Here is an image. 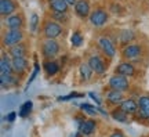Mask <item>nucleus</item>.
<instances>
[{
    "label": "nucleus",
    "instance_id": "f257e3e1",
    "mask_svg": "<svg viewBox=\"0 0 149 137\" xmlns=\"http://www.w3.org/2000/svg\"><path fill=\"white\" fill-rule=\"evenodd\" d=\"M22 39H24V33L21 29H8L3 35V44L7 47H13V46L19 44Z\"/></svg>",
    "mask_w": 149,
    "mask_h": 137
},
{
    "label": "nucleus",
    "instance_id": "f03ea898",
    "mask_svg": "<svg viewBox=\"0 0 149 137\" xmlns=\"http://www.w3.org/2000/svg\"><path fill=\"white\" fill-rule=\"evenodd\" d=\"M109 87L112 90H116V91H126L130 87V83L126 76H122V75H113L111 79H109Z\"/></svg>",
    "mask_w": 149,
    "mask_h": 137
},
{
    "label": "nucleus",
    "instance_id": "7ed1b4c3",
    "mask_svg": "<svg viewBox=\"0 0 149 137\" xmlns=\"http://www.w3.org/2000/svg\"><path fill=\"white\" fill-rule=\"evenodd\" d=\"M43 32L47 39H55L62 33V27L55 21H47L43 27Z\"/></svg>",
    "mask_w": 149,
    "mask_h": 137
},
{
    "label": "nucleus",
    "instance_id": "20e7f679",
    "mask_svg": "<svg viewBox=\"0 0 149 137\" xmlns=\"http://www.w3.org/2000/svg\"><path fill=\"white\" fill-rule=\"evenodd\" d=\"M43 56L46 58H53L55 57L59 51V44L55 39H47L43 43Z\"/></svg>",
    "mask_w": 149,
    "mask_h": 137
},
{
    "label": "nucleus",
    "instance_id": "39448f33",
    "mask_svg": "<svg viewBox=\"0 0 149 137\" xmlns=\"http://www.w3.org/2000/svg\"><path fill=\"white\" fill-rule=\"evenodd\" d=\"M108 21V13L102 8H97L95 11H93L90 15V22L94 27H102L104 24H107Z\"/></svg>",
    "mask_w": 149,
    "mask_h": 137
},
{
    "label": "nucleus",
    "instance_id": "423d86ee",
    "mask_svg": "<svg viewBox=\"0 0 149 137\" xmlns=\"http://www.w3.org/2000/svg\"><path fill=\"white\" fill-rule=\"evenodd\" d=\"M87 64L90 65V68L93 69V72H95V74H98V75L105 74V63L102 61L101 57H98V56H91V57L88 58Z\"/></svg>",
    "mask_w": 149,
    "mask_h": 137
},
{
    "label": "nucleus",
    "instance_id": "0eeeda50",
    "mask_svg": "<svg viewBox=\"0 0 149 137\" xmlns=\"http://www.w3.org/2000/svg\"><path fill=\"white\" fill-rule=\"evenodd\" d=\"M98 44H100V47L102 48V51L107 54L108 57H113L115 54H116V48L113 46V43L105 36H101L98 37Z\"/></svg>",
    "mask_w": 149,
    "mask_h": 137
},
{
    "label": "nucleus",
    "instance_id": "6e6552de",
    "mask_svg": "<svg viewBox=\"0 0 149 137\" xmlns=\"http://www.w3.org/2000/svg\"><path fill=\"white\" fill-rule=\"evenodd\" d=\"M4 24L10 29H21L22 24H24V18H22L21 14H13V15L6 18Z\"/></svg>",
    "mask_w": 149,
    "mask_h": 137
},
{
    "label": "nucleus",
    "instance_id": "1a4fd4ad",
    "mask_svg": "<svg viewBox=\"0 0 149 137\" xmlns=\"http://www.w3.org/2000/svg\"><path fill=\"white\" fill-rule=\"evenodd\" d=\"M141 46L139 44H127L126 47L123 48V57L127 58V60H133L137 58L141 54Z\"/></svg>",
    "mask_w": 149,
    "mask_h": 137
},
{
    "label": "nucleus",
    "instance_id": "9d476101",
    "mask_svg": "<svg viewBox=\"0 0 149 137\" xmlns=\"http://www.w3.org/2000/svg\"><path fill=\"white\" fill-rule=\"evenodd\" d=\"M17 4L13 0H0V13L3 17H10L15 11Z\"/></svg>",
    "mask_w": 149,
    "mask_h": 137
},
{
    "label": "nucleus",
    "instance_id": "9b49d317",
    "mask_svg": "<svg viewBox=\"0 0 149 137\" xmlns=\"http://www.w3.org/2000/svg\"><path fill=\"white\" fill-rule=\"evenodd\" d=\"M116 74L122 75V76H134L135 75V68H134L133 64L130 63H122L116 67Z\"/></svg>",
    "mask_w": 149,
    "mask_h": 137
},
{
    "label": "nucleus",
    "instance_id": "f8f14e48",
    "mask_svg": "<svg viewBox=\"0 0 149 137\" xmlns=\"http://www.w3.org/2000/svg\"><path fill=\"white\" fill-rule=\"evenodd\" d=\"M97 129V123L93 119H86L81 122V125L79 126V132L84 136H90L91 133H94Z\"/></svg>",
    "mask_w": 149,
    "mask_h": 137
},
{
    "label": "nucleus",
    "instance_id": "ddd939ff",
    "mask_svg": "<svg viewBox=\"0 0 149 137\" xmlns=\"http://www.w3.org/2000/svg\"><path fill=\"white\" fill-rule=\"evenodd\" d=\"M0 71H1L0 75H13V72H14V69H13V60H10L6 54H3L1 60H0Z\"/></svg>",
    "mask_w": 149,
    "mask_h": 137
},
{
    "label": "nucleus",
    "instance_id": "4468645a",
    "mask_svg": "<svg viewBox=\"0 0 149 137\" xmlns=\"http://www.w3.org/2000/svg\"><path fill=\"white\" fill-rule=\"evenodd\" d=\"M139 111H138V118H142V119H149V97L146 96H142L139 98Z\"/></svg>",
    "mask_w": 149,
    "mask_h": 137
},
{
    "label": "nucleus",
    "instance_id": "2eb2a0df",
    "mask_svg": "<svg viewBox=\"0 0 149 137\" xmlns=\"http://www.w3.org/2000/svg\"><path fill=\"white\" fill-rule=\"evenodd\" d=\"M74 11H76V14L81 18H86V17L90 14V4H88V1L87 0H79L76 6H74Z\"/></svg>",
    "mask_w": 149,
    "mask_h": 137
},
{
    "label": "nucleus",
    "instance_id": "dca6fc26",
    "mask_svg": "<svg viewBox=\"0 0 149 137\" xmlns=\"http://www.w3.org/2000/svg\"><path fill=\"white\" fill-rule=\"evenodd\" d=\"M28 68V60L25 57L13 58V69L15 74H24Z\"/></svg>",
    "mask_w": 149,
    "mask_h": 137
},
{
    "label": "nucleus",
    "instance_id": "f3484780",
    "mask_svg": "<svg viewBox=\"0 0 149 137\" xmlns=\"http://www.w3.org/2000/svg\"><path fill=\"white\" fill-rule=\"evenodd\" d=\"M107 100L111 103V104H115V105H117V104H122L123 101V93L122 91H116V90H109L107 93Z\"/></svg>",
    "mask_w": 149,
    "mask_h": 137
},
{
    "label": "nucleus",
    "instance_id": "a211bd4d",
    "mask_svg": "<svg viewBox=\"0 0 149 137\" xmlns=\"http://www.w3.org/2000/svg\"><path fill=\"white\" fill-rule=\"evenodd\" d=\"M120 108H122L126 114H134V112H137V111H138L139 105L134 100H131V98H130V100H124V101H123L122 104H120Z\"/></svg>",
    "mask_w": 149,
    "mask_h": 137
},
{
    "label": "nucleus",
    "instance_id": "6ab92c4d",
    "mask_svg": "<svg viewBox=\"0 0 149 137\" xmlns=\"http://www.w3.org/2000/svg\"><path fill=\"white\" fill-rule=\"evenodd\" d=\"M50 8L53 10V13H66L68 3L65 0H53L50 1Z\"/></svg>",
    "mask_w": 149,
    "mask_h": 137
},
{
    "label": "nucleus",
    "instance_id": "aec40b11",
    "mask_svg": "<svg viewBox=\"0 0 149 137\" xmlns=\"http://www.w3.org/2000/svg\"><path fill=\"white\" fill-rule=\"evenodd\" d=\"M25 54H26V46L25 44H17V46H13L10 47V56L13 58H19V57H25Z\"/></svg>",
    "mask_w": 149,
    "mask_h": 137
},
{
    "label": "nucleus",
    "instance_id": "412c9836",
    "mask_svg": "<svg viewBox=\"0 0 149 137\" xmlns=\"http://www.w3.org/2000/svg\"><path fill=\"white\" fill-rule=\"evenodd\" d=\"M0 83H1V87H8L11 84H15L17 79L13 76V75H0Z\"/></svg>",
    "mask_w": 149,
    "mask_h": 137
},
{
    "label": "nucleus",
    "instance_id": "4be33fe9",
    "mask_svg": "<svg viewBox=\"0 0 149 137\" xmlns=\"http://www.w3.org/2000/svg\"><path fill=\"white\" fill-rule=\"evenodd\" d=\"M112 118L117 122H126L127 121V114L122 108H116V110L112 111Z\"/></svg>",
    "mask_w": 149,
    "mask_h": 137
},
{
    "label": "nucleus",
    "instance_id": "5701e85b",
    "mask_svg": "<svg viewBox=\"0 0 149 137\" xmlns=\"http://www.w3.org/2000/svg\"><path fill=\"white\" fill-rule=\"evenodd\" d=\"M133 39H134V32L131 29H123L122 33H120V42L126 44V43L131 42Z\"/></svg>",
    "mask_w": 149,
    "mask_h": 137
},
{
    "label": "nucleus",
    "instance_id": "b1692460",
    "mask_svg": "<svg viewBox=\"0 0 149 137\" xmlns=\"http://www.w3.org/2000/svg\"><path fill=\"white\" fill-rule=\"evenodd\" d=\"M91 72H93V69L90 68L88 64H81V65H80V75H81V79L88 80L91 78Z\"/></svg>",
    "mask_w": 149,
    "mask_h": 137
},
{
    "label": "nucleus",
    "instance_id": "393cba45",
    "mask_svg": "<svg viewBox=\"0 0 149 137\" xmlns=\"http://www.w3.org/2000/svg\"><path fill=\"white\" fill-rule=\"evenodd\" d=\"M46 71L48 75H55L59 71V65L55 61H48L46 63Z\"/></svg>",
    "mask_w": 149,
    "mask_h": 137
},
{
    "label": "nucleus",
    "instance_id": "a878e982",
    "mask_svg": "<svg viewBox=\"0 0 149 137\" xmlns=\"http://www.w3.org/2000/svg\"><path fill=\"white\" fill-rule=\"evenodd\" d=\"M31 111H32V101H26V103L21 107V110H19V116H21V118H26V116L31 114Z\"/></svg>",
    "mask_w": 149,
    "mask_h": 137
},
{
    "label": "nucleus",
    "instance_id": "bb28decb",
    "mask_svg": "<svg viewBox=\"0 0 149 137\" xmlns=\"http://www.w3.org/2000/svg\"><path fill=\"white\" fill-rule=\"evenodd\" d=\"M70 42H72V46H74V47H79L80 44L83 43V36H81V33L80 32H73V35H72V37H70Z\"/></svg>",
    "mask_w": 149,
    "mask_h": 137
},
{
    "label": "nucleus",
    "instance_id": "cd10ccee",
    "mask_svg": "<svg viewBox=\"0 0 149 137\" xmlns=\"http://www.w3.org/2000/svg\"><path fill=\"white\" fill-rule=\"evenodd\" d=\"M51 18H53L55 22H68V15H66V13H53L51 14Z\"/></svg>",
    "mask_w": 149,
    "mask_h": 137
},
{
    "label": "nucleus",
    "instance_id": "c85d7f7f",
    "mask_svg": "<svg viewBox=\"0 0 149 137\" xmlns=\"http://www.w3.org/2000/svg\"><path fill=\"white\" fill-rule=\"evenodd\" d=\"M80 110L83 111V112H86V114H88V115L91 116H95L97 115V110L94 108L93 105H90V104H87V103H84V104H81L80 105Z\"/></svg>",
    "mask_w": 149,
    "mask_h": 137
},
{
    "label": "nucleus",
    "instance_id": "c756f323",
    "mask_svg": "<svg viewBox=\"0 0 149 137\" xmlns=\"http://www.w3.org/2000/svg\"><path fill=\"white\" fill-rule=\"evenodd\" d=\"M37 24H39V17H37V14H32V17H31V24H29V28H31L32 32H36Z\"/></svg>",
    "mask_w": 149,
    "mask_h": 137
},
{
    "label": "nucleus",
    "instance_id": "7c9ffc66",
    "mask_svg": "<svg viewBox=\"0 0 149 137\" xmlns=\"http://www.w3.org/2000/svg\"><path fill=\"white\" fill-rule=\"evenodd\" d=\"M83 94L80 93H70V94L65 96V97H58V101H66V100H70V98H76V97H81Z\"/></svg>",
    "mask_w": 149,
    "mask_h": 137
},
{
    "label": "nucleus",
    "instance_id": "2f4dec72",
    "mask_svg": "<svg viewBox=\"0 0 149 137\" xmlns=\"http://www.w3.org/2000/svg\"><path fill=\"white\" fill-rule=\"evenodd\" d=\"M39 69H40V68H39V65L36 64V65H35V69H33V72H32V76H31V78H29V80H28V87H29V84L33 82V79L36 78V75L39 74Z\"/></svg>",
    "mask_w": 149,
    "mask_h": 137
},
{
    "label": "nucleus",
    "instance_id": "473e14b6",
    "mask_svg": "<svg viewBox=\"0 0 149 137\" xmlns=\"http://www.w3.org/2000/svg\"><path fill=\"white\" fill-rule=\"evenodd\" d=\"M15 115H17L15 112H11V114H8V116H7V121H8V122H13L14 119H15Z\"/></svg>",
    "mask_w": 149,
    "mask_h": 137
},
{
    "label": "nucleus",
    "instance_id": "72a5a7b5",
    "mask_svg": "<svg viewBox=\"0 0 149 137\" xmlns=\"http://www.w3.org/2000/svg\"><path fill=\"white\" fill-rule=\"evenodd\" d=\"M109 137H126V136H124L122 132H113Z\"/></svg>",
    "mask_w": 149,
    "mask_h": 137
},
{
    "label": "nucleus",
    "instance_id": "f704fd0d",
    "mask_svg": "<svg viewBox=\"0 0 149 137\" xmlns=\"http://www.w3.org/2000/svg\"><path fill=\"white\" fill-rule=\"evenodd\" d=\"M88 96H90V97L93 98V100H95V101H97V104H100V100H98V97H97V96L94 94L93 91H91V93H88Z\"/></svg>",
    "mask_w": 149,
    "mask_h": 137
},
{
    "label": "nucleus",
    "instance_id": "c9c22d12",
    "mask_svg": "<svg viewBox=\"0 0 149 137\" xmlns=\"http://www.w3.org/2000/svg\"><path fill=\"white\" fill-rule=\"evenodd\" d=\"M66 3H68V6H76V3L79 1V0H65Z\"/></svg>",
    "mask_w": 149,
    "mask_h": 137
},
{
    "label": "nucleus",
    "instance_id": "e433bc0d",
    "mask_svg": "<svg viewBox=\"0 0 149 137\" xmlns=\"http://www.w3.org/2000/svg\"><path fill=\"white\" fill-rule=\"evenodd\" d=\"M69 137H80V133H73V134H70Z\"/></svg>",
    "mask_w": 149,
    "mask_h": 137
},
{
    "label": "nucleus",
    "instance_id": "4c0bfd02",
    "mask_svg": "<svg viewBox=\"0 0 149 137\" xmlns=\"http://www.w3.org/2000/svg\"><path fill=\"white\" fill-rule=\"evenodd\" d=\"M50 1H53V0H50Z\"/></svg>",
    "mask_w": 149,
    "mask_h": 137
},
{
    "label": "nucleus",
    "instance_id": "58836bf2",
    "mask_svg": "<svg viewBox=\"0 0 149 137\" xmlns=\"http://www.w3.org/2000/svg\"><path fill=\"white\" fill-rule=\"evenodd\" d=\"M148 121H149V119H148Z\"/></svg>",
    "mask_w": 149,
    "mask_h": 137
}]
</instances>
